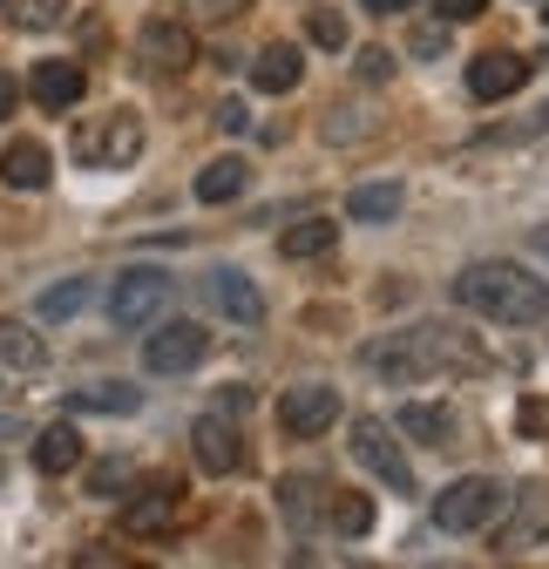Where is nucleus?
<instances>
[{
  "instance_id": "nucleus-1",
  "label": "nucleus",
  "mask_w": 549,
  "mask_h": 569,
  "mask_svg": "<svg viewBox=\"0 0 549 569\" xmlns=\"http://www.w3.org/2000/svg\"><path fill=\"white\" fill-rule=\"evenodd\" d=\"M455 299L468 312H482L496 326H536L549 319V284L529 271V264H509V258H482V264H468L455 278Z\"/></svg>"
},
{
  "instance_id": "nucleus-2",
  "label": "nucleus",
  "mask_w": 549,
  "mask_h": 569,
  "mask_svg": "<svg viewBox=\"0 0 549 569\" xmlns=\"http://www.w3.org/2000/svg\"><path fill=\"white\" fill-rule=\"evenodd\" d=\"M367 367H373L380 380L475 373V367H482V346H468V332H455V326H415V332H393V339L367 346Z\"/></svg>"
},
{
  "instance_id": "nucleus-3",
  "label": "nucleus",
  "mask_w": 549,
  "mask_h": 569,
  "mask_svg": "<svg viewBox=\"0 0 549 569\" xmlns=\"http://www.w3.org/2000/svg\"><path fill=\"white\" fill-rule=\"evenodd\" d=\"M143 157V116L136 109H102L76 129V163L82 170H129Z\"/></svg>"
},
{
  "instance_id": "nucleus-4",
  "label": "nucleus",
  "mask_w": 549,
  "mask_h": 569,
  "mask_svg": "<svg viewBox=\"0 0 549 569\" xmlns=\"http://www.w3.org/2000/svg\"><path fill=\"white\" fill-rule=\"evenodd\" d=\"M177 299V284L163 278V271H122L116 278V292H109V319L122 326V332H143V326H157L163 319V306Z\"/></svg>"
},
{
  "instance_id": "nucleus-5",
  "label": "nucleus",
  "mask_w": 549,
  "mask_h": 569,
  "mask_svg": "<svg viewBox=\"0 0 549 569\" xmlns=\"http://www.w3.org/2000/svg\"><path fill=\"white\" fill-rule=\"evenodd\" d=\"M496 509H502V481H489V475H461V481H448L435 495V522L448 536H468V529L496 522Z\"/></svg>"
},
{
  "instance_id": "nucleus-6",
  "label": "nucleus",
  "mask_w": 549,
  "mask_h": 569,
  "mask_svg": "<svg viewBox=\"0 0 549 569\" xmlns=\"http://www.w3.org/2000/svg\"><path fill=\"white\" fill-rule=\"evenodd\" d=\"M353 455H360L393 495H415V468H407V455H400V441H393L387 420H353Z\"/></svg>"
},
{
  "instance_id": "nucleus-7",
  "label": "nucleus",
  "mask_w": 549,
  "mask_h": 569,
  "mask_svg": "<svg viewBox=\"0 0 549 569\" xmlns=\"http://www.w3.org/2000/svg\"><path fill=\"white\" fill-rule=\"evenodd\" d=\"M203 352H211V332L203 326H190V319H177V326H163V332H150V346H143V360H150V373H190Z\"/></svg>"
},
{
  "instance_id": "nucleus-8",
  "label": "nucleus",
  "mask_w": 549,
  "mask_h": 569,
  "mask_svg": "<svg viewBox=\"0 0 549 569\" xmlns=\"http://www.w3.org/2000/svg\"><path fill=\"white\" fill-rule=\"evenodd\" d=\"M332 420H339V393H332V387H292V393L279 400V427H286L292 441L326 435Z\"/></svg>"
},
{
  "instance_id": "nucleus-9",
  "label": "nucleus",
  "mask_w": 549,
  "mask_h": 569,
  "mask_svg": "<svg viewBox=\"0 0 549 569\" xmlns=\"http://www.w3.org/2000/svg\"><path fill=\"white\" fill-rule=\"evenodd\" d=\"M529 68H536L529 54H502V48L496 54H475L468 61V96L475 102H502V96H516L529 82Z\"/></svg>"
},
{
  "instance_id": "nucleus-10",
  "label": "nucleus",
  "mask_w": 549,
  "mask_h": 569,
  "mask_svg": "<svg viewBox=\"0 0 549 569\" xmlns=\"http://www.w3.org/2000/svg\"><path fill=\"white\" fill-rule=\"evenodd\" d=\"M177 516H183V495H177L170 481H157L150 495H129L122 529H129V536H170V529H177Z\"/></svg>"
},
{
  "instance_id": "nucleus-11",
  "label": "nucleus",
  "mask_w": 549,
  "mask_h": 569,
  "mask_svg": "<svg viewBox=\"0 0 549 569\" xmlns=\"http://www.w3.org/2000/svg\"><path fill=\"white\" fill-rule=\"evenodd\" d=\"M203 292H211V306H218L224 319H238V326H258V319H264L258 284H251L244 271H231V264H218L211 278H203Z\"/></svg>"
},
{
  "instance_id": "nucleus-12",
  "label": "nucleus",
  "mask_w": 549,
  "mask_h": 569,
  "mask_svg": "<svg viewBox=\"0 0 549 569\" xmlns=\"http://www.w3.org/2000/svg\"><path fill=\"white\" fill-rule=\"evenodd\" d=\"M190 448H197L203 475H238V468H244V448H238V435L224 427V413H203V420L190 427Z\"/></svg>"
},
{
  "instance_id": "nucleus-13",
  "label": "nucleus",
  "mask_w": 549,
  "mask_h": 569,
  "mask_svg": "<svg viewBox=\"0 0 549 569\" xmlns=\"http://www.w3.org/2000/svg\"><path fill=\"white\" fill-rule=\"evenodd\" d=\"M82 89H89V76H82L76 61H34V76H28V96L41 109H76Z\"/></svg>"
},
{
  "instance_id": "nucleus-14",
  "label": "nucleus",
  "mask_w": 549,
  "mask_h": 569,
  "mask_svg": "<svg viewBox=\"0 0 549 569\" xmlns=\"http://www.w3.org/2000/svg\"><path fill=\"white\" fill-rule=\"evenodd\" d=\"M136 48H143V61L157 68V76H177V68H190V61H197V48H190L183 21H150Z\"/></svg>"
},
{
  "instance_id": "nucleus-15",
  "label": "nucleus",
  "mask_w": 549,
  "mask_h": 569,
  "mask_svg": "<svg viewBox=\"0 0 549 569\" xmlns=\"http://www.w3.org/2000/svg\"><path fill=\"white\" fill-rule=\"evenodd\" d=\"M48 150L34 136H21V142H8V150H0V183L8 190H48Z\"/></svg>"
},
{
  "instance_id": "nucleus-16",
  "label": "nucleus",
  "mask_w": 549,
  "mask_h": 569,
  "mask_svg": "<svg viewBox=\"0 0 549 569\" xmlns=\"http://www.w3.org/2000/svg\"><path fill=\"white\" fill-rule=\"evenodd\" d=\"M400 435L421 441V448H448V441H455V413H448L441 400H407V407H400Z\"/></svg>"
},
{
  "instance_id": "nucleus-17",
  "label": "nucleus",
  "mask_w": 549,
  "mask_h": 569,
  "mask_svg": "<svg viewBox=\"0 0 549 569\" xmlns=\"http://www.w3.org/2000/svg\"><path fill=\"white\" fill-rule=\"evenodd\" d=\"M299 76H306V61H299V48H264L258 61H251V82L264 89V96H292L299 89Z\"/></svg>"
},
{
  "instance_id": "nucleus-18",
  "label": "nucleus",
  "mask_w": 549,
  "mask_h": 569,
  "mask_svg": "<svg viewBox=\"0 0 549 569\" xmlns=\"http://www.w3.org/2000/svg\"><path fill=\"white\" fill-rule=\"evenodd\" d=\"M400 203H407L400 183H360V190L347 197V218H353V224H393Z\"/></svg>"
},
{
  "instance_id": "nucleus-19",
  "label": "nucleus",
  "mask_w": 549,
  "mask_h": 569,
  "mask_svg": "<svg viewBox=\"0 0 549 569\" xmlns=\"http://www.w3.org/2000/svg\"><path fill=\"white\" fill-rule=\"evenodd\" d=\"M76 461H82V435H76L68 420H54L48 435L34 441V468H41V475H68Z\"/></svg>"
},
{
  "instance_id": "nucleus-20",
  "label": "nucleus",
  "mask_w": 549,
  "mask_h": 569,
  "mask_svg": "<svg viewBox=\"0 0 549 569\" xmlns=\"http://www.w3.org/2000/svg\"><path fill=\"white\" fill-rule=\"evenodd\" d=\"M244 177H251L244 157H218V163L197 170V197H203V203H231V197L244 190Z\"/></svg>"
},
{
  "instance_id": "nucleus-21",
  "label": "nucleus",
  "mask_w": 549,
  "mask_h": 569,
  "mask_svg": "<svg viewBox=\"0 0 549 569\" xmlns=\"http://www.w3.org/2000/svg\"><path fill=\"white\" fill-rule=\"evenodd\" d=\"M136 387L122 380H102V387H82V393H68V413H136Z\"/></svg>"
},
{
  "instance_id": "nucleus-22",
  "label": "nucleus",
  "mask_w": 549,
  "mask_h": 569,
  "mask_svg": "<svg viewBox=\"0 0 549 569\" xmlns=\"http://www.w3.org/2000/svg\"><path fill=\"white\" fill-rule=\"evenodd\" d=\"M48 360V352H41V339L34 332H21L14 319H0V367H14V373H34Z\"/></svg>"
},
{
  "instance_id": "nucleus-23",
  "label": "nucleus",
  "mask_w": 549,
  "mask_h": 569,
  "mask_svg": "<svg viewBox=\"0 0 549 569\" xmlns=\"http://www.w3.org/2000/svg\"><path fill=\"white\" fill-rule=\"evenodd\" d=\"M332 238H339V224L306 218V224H292V231L279 238V251H286V258H326V251H332Z\"/></svg>"
},
{
  "instance_id": "nucleus-24",
  "label": "nucleus",
  "mask_w": 549,
  "mask_h": 569,
  "mask_svg": "<svg viewBox=\"0 0 549 569\" xmlns=\"http://www.w3.org/2000/svg\"><path fill=\"white\" fill-rule=\"evenodd\" d=\"M549 529V488H522V516H516V529L502 536V549H522V542H536Z\"/></svg>"
},
{
  "instance_id": "nucleus-25",
  "label": "nucleus",
  "mask_w": 549,
  "mask_h": 569,
  "mask_svg": "<svg viewBox=\"0 0 549 569\" xmlns=\"http://www.w3.org/2000/svg\"><path fill=\"white\" fill-rule=\"evenodd\" d=\"M332 529L339 536H367L373 529V502H367V495H353V488L332 495Z\"/></svg>"
},
{
  "instance_id": "nucleus-26",
  "label": "nucleus",
  "mask_w": 549,
  "mask_h": 569,
  "mask_svg": "<svg viewBox=\"0 0 549 569\" xmlns=\"http://www.w3.org/2000/svg\"><path fill=\"white\" fill-rule=\"evenodd\" d=\"M82 306H89V278H68L54 292H41V319H76Z\"/></svg>"
},
{
  "instance_id": "nucleus-27",
  "label": "nucleus",
  "mask_w": 549,
  "mask_h": 569,
  "mask_svg": "<svg viewBox=\"0 0 549 569\" xmlns=\"http://www.w3.org/2000/svg\"><path fill=\"white\" fill-rule=\"evenodd\" d=\"M61 14H68V0H14L21 28H61Z\"/></svg>"
},
{
  "instance_id": "nucleus-28",
  "label": "nucleus",
  "mask_w": 549,
  "mask_h": 569,
  "mask_svg": "<svg viewBox=\"0 0 549 569\" xmlns=\"http://www.w3.org/2000/svg\"><path fill=\"white\" fill-rule=\"evenodd\" d=\"M306 28H312V41H319V48H347V21H339L332 8H312V21H306Z\"/></svg>"
},
{
  "instance_id": "nucleus-29",
  "label": "nucleus",
  "mask_w": 549,
  "mask_h": 569,
  "mask_svg": "<svg viewBox=\"0 0 549 569\" xmlns=\"http://www.w3.org/2000/svg\"><path fill=\"white\" fill-rule=\"evenodd\" d=\"M516 427H522V435H549V400H522L516 407Z\"/></svg>"
},
{
  "instance_id": "nucleus-30",
  "label": "nucleus",
  "mask_w": 549,
  "mask_h": 569,
  "mask_svg": "<svg viewBox=\"0 0 549 569\" xmlns=\"http://www.w3.org/2000/svg\"><path fill=\"white\" fill-rule=\"evenodd\" d=\"M89 481H96V495H116V488L129 481V461H96V475H89Z\"/></svg>"
},
{
  "instance_id": "nucleus-31",
  "label": "nucleus",
  "mask_w": 549,
  "mask_h": 569,
  "mask_svg": "<svg viewBox=\"0 0 549 569\" xmlns=\"http://www.w3.org/2000/svg\"><path fill=\"white\" fill-rule=\"evenodd\" d=\"M238 8H244V0H190V14H197V21H231Z\"/></svg>"
},
{
  "instance_id": "nucleus-32",
  "label": "nucleus",
  "mask_w": 549,
  "mask_h": 569,
  "mask_svg": "<svg viewBox=\"0 0 549 569\" xmlns=\"http://www.w3.org/2000/svg\"><path fill=\"white\" fill-rule=\"evenodd\" d=\"M360 76H367V82H387V76H393V54H387V48H367V54H360Z\"/></svg>"
},
{
  "instance_id": "nucleus-33",
  "label": "nucleus",
  "mask_w": 549,
  "mask_h": 569,
  "mask_svg": "<svg viewBox=\"0 0 549 569\" xmlns=\"http://www.w3.org/2000/svg\"><path fill=\"white\" fill-rule=\"evenodd\" d=\"M482 8H489V0H441V21H475Z\"/></svg>"
},
{
  "instance_id": "nucleus-34",
  "label": "nucleus",
  "mask_w": 549,
  "mask_h": 569,
  "mask_svg": "<svg viewBox=\"0 0 549 569\" xmlns=\"http://www.w3.org/2000/svg\"><path fill=\"white\" fill-rule=\"evenodd\" d=\"M244 122H251V116H244V102H224V109H218V129H231V136H238Z\"/></svg>"
},
{
  "instance_id": "nucleus-35",
  "label": "nucleus",
  "mask_w": 549,
  "mask_h": 569,
  "mask_svg": "<svg viewBox=\"0 0 549 569\" xmlns=\"http://www.w3.org/2000/svg\"><path fill=\"white\" fill-rule=\"evenodd\" d=\"M441 41H448L441 28H421V34H415V54H441Z\"/></svg>"
},
{
  "instance_id": "nucleus-36",
  "label": "nucleus",
  "mask_w": 549,
  "mask_h": 569,
  "mask_svg": "<svg viewBox=\"0 0 549 569\" xmlns=\"http://www.w3.org/2000/svg\"><path fill=\"white\" fill-rule=\"evenodd\" d=\"M14 96H21V89H14V76H0V122L14 116Z\"/></svg>"
},
{
  "instance_id": "nucleus-37",
  "label": "nucleus",
  "mask_w": 549,
  "mask_h": 569,
  "mask_svg": "<svg viewBox=\"0 0 549 569\" xmlns=\"http://www.w3.org/2000/svg\"><path fill=\"white\" fill-rule=\"evenodd\" d=\"M218 407H224V413H244V407H251V393H244V387H224V400H218Z\"/></svg>"
},
{
  "instance_id": "nucleus-38",
  "label": "nucleus",
  "mask_w": 549,
  "mask_h": 569,
  "mask_svg": "<svg viewBox=\"0 0 549 569\" xmlns=\"http://www.w3.org/2000/svg\"><path fill=\"white\" fill-rule=\"evenodd\" d=\"M373 14H400V8H415V0H367Z\"/></svg>"
},
{
  "instance_id": "nucleus-39",
  "label": "nucleus",
  "mask_w": 549,
  "mask_h": 569,
  "mask_svg": "<svg viewBox=\"0 0 549 569\" xmlns=\"http://www.w3.org/2000/svg\"><path fill=\"white\" fill-rule=\"evenodd\" d=\"M536 129H549V109H542V122H536Z\"/></svg>"
},
{
  "instance_id": "nucleus-40",
  "label": "nucleus",
  "mask_w": 549,
  "mask_h": 569,
  "mask_svg": "<svg viewBox=\"0 0 549 569\" xmlns=\"http://www.w3.org/2000/svg\"><path fill=\"white\" fill-rule=\"evenodd\" d=\"M0 481H8V461H0Z\"/></svg>"
},
{
  "instance_id": "nucleus-41",
  "label": "nucleus",
  "mask_w": 549,
  "mask_h": 569,
  "mask_svg": "<svg viewBox=\"0 0 549 569\" xmlns=\"http://www.w3.org/2000/svg\"><path fill=\"white\" fill-rule=\"evenodd\" d=\"M542 21H549V8H542Z\"/></svg>"
}]
</instances>
